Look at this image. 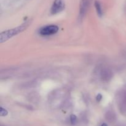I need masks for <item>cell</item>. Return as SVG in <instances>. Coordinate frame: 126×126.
I'll list each match as a JSON object with an SVG mask.
<instances>
[{"instance_id": "9", "label": "cell", "mask_w": 126, "mask_h": 126, "mask_svg": "<svg viewBox=\"0 0 126 126\" xmlns=\"http://www.w3.org/2000/svg\"><path fill=\"white\" fill-rule=\"evenodd\" d=\"M107 126V124H102V126Z\"/></svg>"}, {"instance_id": "6", "label": "cell", "mask_w": 126, "mask_h": 126, "mask_svg": "<svg viewBox=\"0 0 126 126\" xmlns=\"http://www.w3.org/2000/svg\"><path fill=\"white\" fill-rule=\"evenodd\" d=\"M111 77V72L109 70H105L102 72V78L103 80H108Z\"/></svg>"}, {"instance_id": "2", "label": "cell", "mask_w": 126, "mask_h": 126, "mask_svg": "<svg viewBox=\"0 0 126 126\" xmlns=\"http://www.w3.org/2000/svg\"><path fill=\"white\" fill-rule=\"evenodd\" d=\"M65 8V2L63 0H55L52 6L50 12L52 14L60 12Z\"/></svg>"}, {"instance_id": "4", "label": "cell", "mask_w": 126, "mask_h": 126, "mask_svg": "<svg viewBox=\"0 0 126 126\" xmlns=\"http://www.w3.org/2000/svg\"><path fill=\"white\" fill-rule=\"evenodd\" d=\"M88 7V1L87 0H81L80 2L79 7V15L80 17H83L86 12Z\"/></svg>"}, {"instance_id": "7", "label": "cell", "mask_w": 126, "mask_h": 126, "mask_svg": "<svg viewBox=\"0 0 126 126\" xmlns=\"http://www.w3.org/2000/svg\"><path fill=\"white\" fill-rule=\"evenodd\" d=\"M70 121H71L72 124H75L76 122H77V117H76V116L74 114L71 115V116H70Z\"/></svg>"}, {"instance_id": "5", "label": "cell", "mask_w": 126, "mask_h": 126, "mask_svg": "<svg viewBox=\"0 0 126 126\" xmlns=\"http://www.w3.org/2000/svg\"><path fill=\"white\" fill-rule=\"evenodd\" d=\"M95 6L96 11H97V14H98V15L100 17H101L102 16V14H103V12H102V6H101L100 2H98V1H96L95 2Z\"/></svg>"}, {"instance_id": "3", "label": "cell", "mask_w": 126, "mask_h": 126, "mask_svg": "<svg viewBox=\"0 0 126 126\" xmlns=\"http://www.w3.org/2000/svg\"><path fill=\"white\" fill-rule=\"evenodd\" d=\"M59 28L56 25H49L42 28L39 31V33L42 35H50L55 34L58 32Z\"/></svg>"}, {"instance_id": "1", "label": "cell", "mask_w": 126, "mask_h": 126, "mask_svg": "<svg viewBox=\"0 0 126 126\" xmlns=\"http://www.w3.org/2000/svg\"><path fill=\"white\" fill-rule=\"evenodd\" d=\"M25 26H20V27H18V28H13L12 30H7L6 32H3V33H1V43H2L4 41L7 40V39L10 38L11 37H12V36L15 35L17 34L19 32H22L23 30L25 29Z\"/></svg>"}, {"instance_id": "8", "label": "cell", "mask_w": 126, "mask_h": 126, "mask_svg": "<svg viewBox=\"0 0 126 126\" xmlns=\"http://www.w3.org/2000/svg\"><path fill=\"white\" fill-rule=\"evenodd\" d=\"M8 112L7 111V110L4 109L3 107H1V110H0V115L1 116H7Z\"/></svg>"}]
</instances>
